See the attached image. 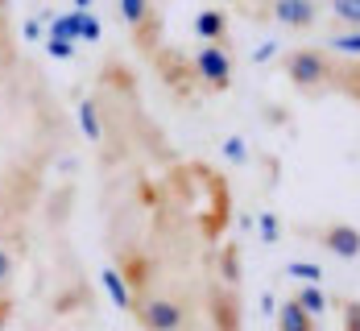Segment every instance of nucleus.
I'll list each match as a JSON object with an SVG mask.
<instances>
[{
    "instance_id": "1",
    "label": "nucleus",
    "mask_w": 360,
    "mask_h": 331,
    "mask_svg": "<svg viewBox=\"0 0 360 331\" xmlns=\"http://www.w3.org/2000/svg\"><path fill=\"white\" fill-rule=\"evenodd\" d=\"M100 207L112 265L133 302H174L186 331H245V265L228 174L186 157L112 58L100 79Z\"/></svg>"
},
{
    "instance_id": "2",
    "label": "nucleus",
    "mask_w": 360,
    "mask_h": 331,
    "mask_svg": "<svg viewBox=\"0 0 360 331\" xmlns=\"http://www.w3.org/2000/svg\"><path fill=\"white\" fill-rule=\"evenodd\" d=\"M335 58L340 54H331L327 46H298V50L282 54V71L294 83V91L315 100V96L331 91V83H335Z\"/></svg>"
},
{
    "instance_id": "3",
    "label": "nucleus",
    "mask_w": 360,
    "mask_h": 331,
    "mask_svg": "<svg viewBox=\"0 0 360 331\" xmlns=\"http://www.w3.org/2000/svg\"><path fill=\"white\" fill-rule=\"evenodd\" d=\"M116 8H120V21L133 34V50L141 58H153L162 50V25H166L158 0H116Z\"/></svg>"
},
{
    "instance_id": "4",
    "label": "nucleus",
    "mask_w": 360,
    "mask_h": 331,
    "mask_svg": "<svg viewBox=\"0 0 360 331\" xmlns=\"http://www.w3.org/2000/svg\"><path fill=\"white\" fill-rule=\"evenodd\" d=\"M195 74H199V87L212 91V96H224L232 87V46H216V41H203L195 54Z\"/></svg>"
},
{
    "instance_id": "5",
    "label": "nucleus",
    "mask_w": 360,
    "mask_h": 331,
    "mask_svg": "<svg viewBox=\"0 0 360 331\" xmlns=\"http://www.w3.org/2000/svg\"><path fill=\"white\" fill-rule=\"evenodd\" d=\"M298 236H307V240H315V245H323L331 257L340 261H356L360 257V228L352 223H340V220H327V223H298L294 228Z\"/></svg>"
},
{
    "instance_id": "6",
    "label": "nucleus",
    "mask_w": 360,
    "mask_h": 331,
    "mask_svg": "<svg viewBox=\"0 0 360 331\" xmlns=\"http://www.w3.org/2000/svg\"><path fill=\"white\" fill-rule=\"evenodd\" d=\"M153 67H158V74H162V83L179 96V100H186L195 87H199V74H195V58L191 54H182V50H174V46H162L153 58H149Z\"/></svg>"
},
{
    "instance_id": "7",
    "label": "nucleus",
    "mask_w": 360,
    "mask_h": 331,
    "mask_svg": "<svg viewBox=\"0 0 360 331\" xmlns=\"http://www.w3.org/2000/svg\"><path fill=\"white\" fill-rule=\"evenodd\" d=\"M265 21L294 30V34H307V30L319 25V0H274L265 8Z\"/></svg>"
},
{
    "instance_id": "8",
    "label": "nucleus",
    "mask_w": 360,
    "mask_h": 331,
    "mask_svg": "<svg viewBox=\"0 0 360 331\" xmlns=\"http://www.w3.org/2000/svg\"><path fill=\"white\" fill-rule=\"evenodd\" d=\"M274 331H319V319H315L311 311H302L298 298L290 294L286 302L278 306V315H274Z\"/></svg>"
},
{
    "instance_id": "9",
    "label": "nucleus",
    "mask_w": 360,
    "mask_h": 331,
    "mask_svg": "<svg viewBox=\"0 0 360 331\" xmlns=\"http://www.w3.org/2000/svg\"><path fill=\"white\" fill-rule=\"evenodd\" d=\"M195 37H203V41H216V46H232L228 41V13L224 8H203V13H195Z\"/></svg>"
},
{
    "instance_id": "10",
    "label": "nucleus",
    "mask_w": 360,
    "mask_h": 331,
    "mask_svg": "<svg viewBox=\"0 0 360 331\" xmlns=\"http://www.w3.org/2000/svg\"><path fill=\"white\" fill-rule=\"evenodd\" d=\"M331 91L348 96L360 108V58H335V83H331Z\"/></svg>"
},
{
    "instance_id": "11",
    "label": "nucleus",
    "mask_w": 360,
    "mask_h": 331,
    "mask_svg": "<svg viewBox=\"0 0 360 331\" xmlns=\"http://www.w3.org/2000/svg\"><path fill=\"white\" fill-rule=\"evenodd\" d=\"M79 120H83V137L100 145V137H104V112H100V100L96 96H87L79 104Z\"/></svg>"
},
{
    "instance_id": "12",
    "label": "nucleus",
    "mask_w": 360,
    "mask_h": 331,
    "mask_svg": "<svg viewBox=\"0 0 360 331\" xmlns=\"http://www.w3.org/2000/svg\"><path fill=\"white\" fill-rule=\"evenodd\" d=\"M294 298H298V306H302V311H311L315 319H319V315H327V306H331V294H327L319 282L298 286V290H294Z\"/></svg>"
},
{
    "instance_id": "13",
    "label": "nucleus",
    "mask_w": 360,
    "mask_h": 331,
    "mask_svg": "<svg viewBox=\"0 0 360 331\" xmlns=\"http://www.w3.org/2000/svg\"><path fill=\"white\" fill-rule=\"evenodd\" d=\"M100 278H104V286H108L112 302L129 315V311H133V290H129V282L120 278V269H116V265H104V273H100Z\"/></svg>"
},
{
    "instance_id": "14",
    "label": "nucleus",
    "mask_w": 360,
    "mask_h": 331,
    "mask_svg": "<svg viewBox=\"0 0 360 331\" xmlns=\"http://www.w3.org/2000/svg\"><path fill=\"white\" fill-rule=\"evenodd\" d=\"M327 50L340 54V58H360V30L344 25L340 34H327Z\"/></svg>"
},
{
    "instance_id": "15",
    "label": "nucleus",
    "mask_w": 360,
    "mask_h": 331,
    "mask_svg": "<svg viewBox=\"0 0 360 331\" xmlns=\"http://www.w3.org/2000/svg\"><path fill=\"white\" fill-rule=\"evenodd\" d=\"M327 8H331V17H335L340 25L360 30V0H327Z\"/></svg>"
},
{
    "instance_id": "16",
    "label": "nucleus",
    "mask_w": 360,
    "mask_h": 331,
    "mask_svg": "<svg viewBox=\"0 0 360 331\" xmlns=\"http://www.w3.org/2000/svg\"><path fill=\"white\" fill-rule=\"evenodd\" d=\"M79 37L83 41H100V17L91 8H79Z\"/></svg>"
},
{
    "instance_id": "17",
    "label": "nucleus",
    "mask_w": 360,
    "mask_h": 331,
    "mask_svg": "<svg viewBox=\"0 0 360 331\" xmlns=\"http://www.w3.org/2000/svg\"><path fill=\"white\" fill-rule=\"evenodd\" d=\"M232 4H236L245 17H252V21H265V8H269L274 0H232Z\"/></svg>"
},
{
    "instance_id": "18",
    "label": "nucleus",
    "mask_w": 360,
    "mask_h": 331,
    "mask_svg": "<svg viewBox=\"0 0 360 331\" xmlns=\"http://www.w3.org/2000/svg\"><path fill=\"white\" fill-rule=\"evenodd\" d=\"M286 273L290 278H302V282H319L323 273L315 269V265H307V261H298V265H286Z\"/></svg>"
},
{
    "instance_id": "19",
    "label": "nucleus",
    "mask_w": 360,
    "mask_h": 331,
    "mask_svg": "<svg viewBox=\"0 0 360 331\" xmlns=\"http://www.w3.org/2000/svg\"><path fill=\"white\" fill-rule=\"evenodd\" d=\"M50 54H54V58H71L75 41H71V37H54V34H50Z\"/></svg>"
},
{
    "instance_id": "20",
    "label": "nucleus",
    "mask_w": 360,
    "mask_h": 331,
    "mask_svg": "<svg viewBox=\"0 0 360 331\" xmlns=\"http://www.w3.org/2000/svg\"><path fill=\"white\" fill-rule=\"evenodd\" d=\"M8 278H13V257H8V249H0V290H4Z\"/></svg>"
},
{
    "instance_id": "21",
    "label": "nucleus",
    "mask_w": 360,
    "mask_h": 331,
    "mask_svg": "<svg viewBox=\"0 0 360 331\" xmlns=\"http://www.w3.org/2000/svg\"><path fill=\"white\" fill-rule=\"evenodd\" d=\"M261 228H265V240H278V236H282V232H278V216H269V212L261 216Z\"/></svg>"
},
{
    "instance_id": "22",
    "label": "nucleus",
    "mask_w": 360,
    "mask_h": 331,
    "mask_svg": "<svg viewBox=\"0 0 360 331\" xmlns=\"http://www.w3.org/2000/svg\"><path fill=\"white\" fill-rule=\"evenodd\" d=\"M8 315H13V298L0 294V331H4V323H8Z\"/></svg>"
},
{
    "instance_id": "23",
    "label": "nucleus",
    "mask_w": 360,
    "mask_h": 331,
    "mask_svg": "<svg viewBox=\"0 0 360 331\" xmlns=\"http://www.w3.org/2000/svg\"><path fill=\"white\" fill-rule=\"evenodd\" d=\"M91 4H96V0H75V8H91Z\"/></svg>"
},
{
    "instance_id": "24",
    "label": "nucleus",
    "mask_w": 360,
    "mask_h": 331,
    "mask_svg": "<svg viewBox=\"0 0 360 331\" xmlns=\"http://www.w3.org/2000/svg\"><path fill=\"white\" fill-rule=\"evenodd\" d=\"M356 331H360V327H356Z\"/></svg>"
}]
</instances>
